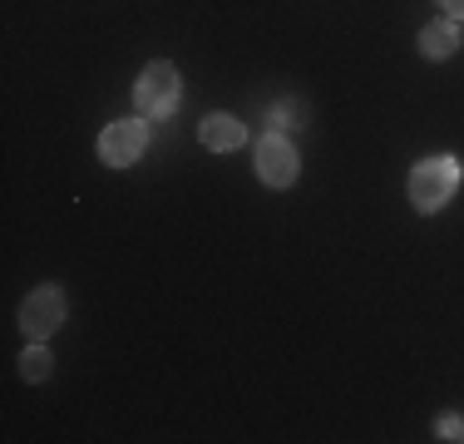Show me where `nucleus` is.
<instances>
[{
  "label": "nucleus",
  "instance_id": "f257e3e1",
  "mask_svg": "<svg viewBox=\"0 0 464 444\" xmlns=\"http://www.w3.org/2000/svg\"><path fill=\"white\" fill-rule=\"evenodd\" d=\"M459 188V159L455 153H435V159H420L411 169V203L420 213H440V208L455 198Z\"/></svg>",
  "mask_w": 464,
  "mask_h": 444
},
{
  "label": "nucleus",
  "instance_id": "f03ea898",
  "mask_svg": "<svg viewBox=\"0 0 464 444\" xmlns=\"http://www.w3.org/2000/svg\"><path fill=\"white\" fill-rule=\"evenodd\" d=\"M179 94H183V84H179V70L169 60H153L134 84V104L143 119H169L179 109Z\"/></svg>",
  "mask_w": 464,
  "mask_h": 444
},
{
  "label": "nucleus",
  "instance_id": "7ed1b4c3",
  "mask_svg": "<svg viewBox=\"0 0 464 444\" xmlns=\"http://www.w3.org/2000/svg\"><path fill=\"white\" fill-rule=\"evenodd\" d=\"M60 321H64V292L60 286H40V292H30L25 302H20V331H25L30 341L54 336Z\"/></svg>",
  "mask_w": 464,
  "mask_h": 444
},
{
  "label": "nucleus",
  "instance_id": "20e7f679",
  "mask_svg": "<svg viewBox=\"0 0 464 444\" xmlns=\"http://www.w3.org/2000/svg\"><path fill=\"white\" fill-rule=\"evenodd\" d=\"M143 143H149V124H143V119H119V124H109L99 133V159H104L109 169H129L143 153Z\"/></svg>",
  "mask_w": 464,
  "mask_h": 444
},
{
  "label": "nucleus",
  "instance_id": "39448f33",
  "mask_svg": "<svg viewBox=\"0 0 464 444\" xmlns=\"http://www.w3.org/2000/svg\"><path fill=\"white\" fill-rule=\"evenodd\" d=\"M257 178L267 188H292L296 183V149L282 133H262L257 139Z\"/></svg>",
  "mask_w": 464,
  "mask_h": 444
},
{
  "label": "nucleus",
  "instance_id": "423d86ee",
  "mask_svg": "<svg viewBox=\"0 0 464 444\" xmlns=\"http://www.w3.org/2000/svg\"><path fill=\"white\" fill-rule=\"evenodd\" d=\"M459 50V20H435V25L420 30V54L425 60H450V54Z\"/></svg>",
  "mask_w": 464,
  "mask_h": 444
},
{
  "label": "nucleus",
  "instance_id": "0eeeda50",
  "mask_svg": "<svg viewBox=\"0 0 464 444\" xmlns=\"http://www.w3.org/2000/svg\"><path fill=\"white\" fill-rule=\"evenodd\" d=\"M203 143L213 153H232L247 143V129H242V119H227V114H208L203 119Z\"/></svg>",
  "mask_w": 464,
  "mask_h": 444
},
{
  "label": "nucleus",
  "instance_id": "6e6552de",
  "mask_svg": "<svg viewBox=\"0 0 464 444\" xmlns=\"http://www.w3.org/2000/svg\"><path fill=\"white\" fill-rule=\"evenodd\" d=\"M20 375H25V381H45V375H50V351L45 346H30L25 355H20Z\"/></svg>",
  "mask_w": 464,
  "mask_h": 444
},
{
  "label": "nucleus",
  "instance_id": "1a4fd4ad",
  "mask_svg": "<svg viewBox=\"0 0 464 444\" xmlns=\"http://www.w3.org/2000/svg\"><path fill=\"white\" fill-rule=\"evenodd\" d=\"M296 114H302V104H292V99H286V104H277V124H282V129L306 124V119H296Z\"/></svg>",
  "mask_w": 464,
  "mask_h": 444
},
{
  "label": "nucleus",
  "instance_id": "9d476101",
  "mask_svg": "<svg viewBox=\"0 0 464 444\" xmlns=\"http://www.w3.org/2000/svg\"><path fill=\"white\" fill-rule=\"evenodd\" d=\"M440 439H464V425H459L455 415H445V420H440Z\"/></svg>",
  "mask_w": 464,
  "mask_h": 444
},
{
  "label": "nucleus",
  "instance_id": "9b49d317",
  "mask_svg": "<svg viewBox=\"0 0 464 444\" xmlns=\"http://www.w3.org/2000/svg\"><path fill=\"white\" fill-rule=\"evenodd\" d=\"M440 5H445L450 20H464V0H440Z\"/></svg>",
  "mask_w": 464,
  "mask_h": 444
}]
</instances>
